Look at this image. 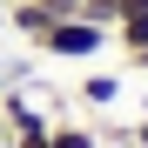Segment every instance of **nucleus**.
Here are the masks:
<instances>
[{"label":"nucleus","instance_id":"nucleus-4","mask_svg":"<svg viewBox=\"0 0 148 148\" xmlns=\"http://www.w3.org/2000/svg\"><path fill=\"white\" fill-rule=\"evenodd\" d=\"M114 47H121V54L148 47V7H135V14H121V20H114Z\"/></svg>","mask_w":148,"mask_h":148},{"label":"nucleus","instance_id":"nucleus-1","mask_svg":"<svg viewBox=\"0 0 148 148\" xmlns=\"http://www.w3.org/2000/svg\"><path fill=\"white\" fill-rule=\"evenodd\" d=\"M34 47H40L47 61H94V54H101V47H114V34L74 14V20H61V27H47V34L34 40Z\"/></svg>","mask_w":148,"mask_h":148},{"label":"nucleus","instance_id":"nucleus-7","mask_svg":"<svg viewBox=\"0 0 148 148\" xmlns=\"http://www.w3.org/2000/svg\"><path fill=\"white\" fill-rule=\"evenodd\" d=\"M135 148H148V121H141V128H135Z\"/></svg>","mask_w":148,"mask_h":148},{"label":"nucleus","instance_id":"nucleus-6","mask_svg":"<svg viewBox=\"0 0 148 148\" xmlns=\"http://www.w3.org/2000/svg\"><path fill=\"white\" fill-rule=\"evenodd\" d=\"M128 67H135V74H148V47H135V54H128Z\"/></svg>","mask_w":148,"mask_h":148},{"label":"nucleus","instance_id":"nucleus-10","mask_svg":"<svg viewBox=\"0 0 148 148\" xmlns=\"http://www.w3.org/2000/svg\"><path fill=\"white\" fill-rule=\"evenodd\" d=\"M0 27H7V7H0Z\"/></svg>","mask_w":148,"mask_h":148},{"label":"nucleus","instance_id":"nucleus-2","mask_svg":"<svg viewBox=\"0 0 148 148\" xmlns=\"http://www.w3.org/2000/svg\"><path fill=\"white\" fill-rule=\"evenodd\" d=\"M74 14H81V0H14L7 7V27L20 40H40L47 27H61V20H74Z\"/></svg>","mask_w":148,"mask_h":148},{"label":"nucleus","instance_id":"nucleus-5","mask_svg":"<svg viewBox=\"0 0 148 148\" xmlns=\"http://www.w3.org/2000/svg\"><path fill=\"white\" fill-rule=\"evenodd\" d=\"M81 101L88 108H114L121 101V81H114V74H81Z\"/></svg>","mask_w":148,"mask_h":148},{"label":"nucleus","instance_id":"nucleus-9","mask_svg":"<svg viewBox=\"0 0 148 148\" xmlns=\"http://www.w3.org/2000/svg\"><path fill=\"white\" fill-rule=\"evenodd\" d=\"M0 141H7V114H0Z\"/></svg>","mask_w":148,"mask_h":148},{"label":"nucleus","instance_id":"nucleus-11","mask_svg":"<svg viewBox=\"0 0 148 148\" xmlns=\"http://www.w3.org/2000/svg\"><path fill=\"white\" fill-rule=\"evenodd\" d=\"M0 148H14V141H0Z\"/></svg>","mask_w":148,"mask_h":148},{"label":"nucleus","instance_id":"nucleus-3","mask_svg":"<svg viewBox=\"0 0 148 148\" xmlns=\"http://www.w3.org/2000/svg\"><path fill=\"white\" fill-rule=\"evenodd\" d=\"M47 148H101V135L88 121H47Z\"/></svg>","mask_w":148,"mask_h":148},{"label":"nucleus","instance_id":"nucleus-8","mask_svg":"<svg viewBox=\"0 0 148 148\" xmlns=\"http://www.w3.org/2000/svg\"><path fill=\"white\" fill-rule=\"evenodd\" d=\"M135 7H148V0H121V14H135Z\"/></svg>","mask_w":148,"mask_h":148}]
</instances>
